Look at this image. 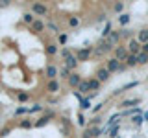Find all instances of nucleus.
Returning <instances> with one entry per match:
<instances>
[{
	"label": "nucleus",
	"instance_id": "obj_1",
	"mask_svg": "<svg viewBox=\"0 0 148 138\" xmlns=\"http://www.w3.org/2000/svg\"><path fill=\"white\" fill-rule=\"evenodd\" d=\"M106 68H108V72H109V74H113V72H120V68H122V63H120L119 59H115V57H109L108 61H106Z\"/></svg>",
	"mask_w": 148,
	"mask_h": 138
},
{
	"label": "nucleus",
	"instance_id": "obj_2",
	"mask_svg": "<svg viewBox=\"0 0 148 138\" xmlns=\"http://www.w3.org/2000/svg\"><path fill=\"white\" fill-rule=\"evenodd\" d=\"M126 48H128V53H132V55H137V53H141L143 46L139 44V41H137V39H133V37H132V39L128 41Z\"/></svg>",
	"mask_w": 148,
	"mask_h": 138
},
{
	"label": "nucleus",
	"instance_id": "obj_3",
	"mask_svg": "<svg viewBox=\"0 0 148 138\" xmlns=\"http://www.w3.org/2000/svg\"><path fill=\"white\" fill-rule=\"evenodd\" d=\"M32 13H34V15H39V17H45V15H48V7L41 2H34L32 4Z\"/></svg>",
	"mask_w": 148,
	"mask_h": 138
},
{
	"label": "nucleus",
	"instance_id": "obj_4",
	"mask_svg": "<svg viewBox=\"0 0 148 138\" xmlns=\"http://www.w3.org/2000/svg\"><path fill=\"white\" fill-rule=\"evenodd\" d=\"M91 53H92V48H91V46L80 48V50L76 52V59H78V63H80V61H87V59L91 57Z\"/></svg>",
	"mask_w": 148,
	"mask_h": 138
},
{
	"label": "nucleus",
	"instance_id": "obj_5",
	"mask_svg": "<svg viewBox=\"0 0 148 138\" xmlns=\"http://www.w3.org/2000/svg\"><path fill=\"white\" fill-rule=\"evenodd\" d=\"M115 59H119L120 63L124 61V59L128 57V48L126 46H117V48H115V55H113Z\"/></svg>",
	"mask_w": 148,
	"mask_h": 138
},
{
	"label": "nucleus",
	"instance_id": "obj_6",
	"mask_svg": "<svg viewBox=\"0 0 148 138\" xmlns=\"http://www.w3.org/2000/svg\"><path fill=\"white\" fill-rule=\"evenodd\" d=\"M67 81H69V87H72V89H78V85L82 83V76H80L78 72H72L71 76H69Z\"/></svg>",
	"mask_w": 148,
	"mask_h": 138
},
{
	"label": "nucleus",
	"instance_id": "obj_7",
	"mask_svg": "<svg viewBox=\"0 0 148 138\" xmlns=\"http://www.w3.org/2000/svg\"><path fill=\"white\" fill-rule=\"evenodd\" d=\"M109 77H111V74L108 72V68H106V66H102V68H98V70H96V79H98L100 83L108 81Z\"/></svg>",
	"mask_w": 148,
	"mask_h": 138
},
{
	"label": "nucleus",
	"instance_id": "obj_8",
	"mask_svg": "<svg viewBox=\"0 0 148 138\" xmlns=\"http://www.w3.org/2000/svg\"><path fill=\"white\" fill-rule=\"evenodd\" d=\"M45 74H46V77L52 81V79H56V77L59 76V70L56 68V64H48V66H46V70H45Z\"/></svg>",
	"mask_w": 148,
	"mask_h": 138
},
{
	"label": "nucleus",
	"instance_id": "obj_9",
	"mask_svg": "<svg viewBox=\"0 0 148 138\" xmlns=\"http://www.w3.org/2000/svg\"><path fill=\"white\" fill-rule=\"evenodd\" d=\"M65 61V66L69 68V70H76V66H78V59H76V55H69L67 59H63Z\"/></svg>",
	"mask_w": 148,
	"mask_h": 138
},
{
	"label": "nucleus",
	"instance_id": "obj_10",
	"mask_svg": "<svg viewBox=\"0 0 148 138\" xmlns=\"http://www.w3.org/2000/svg\"><path fill=\"white\" fill-rule=\"evenodd\" d=\"M135 39L139 41V44H146L148 43V30H146V28H145V30H139L137 31V37H135Z\"/></svg>",
	"mask_w": 148,
	"mask_h": 138
},
{
	"label": "nucleus",
	"instance_id": "obj_11",
	"mask_svg": "<svg viewBox=\"0 0 148 138\" xmlns=\"http://www.w3.org/2000/svg\"><path fill=\"white\" fill-rule=\"evenodd\" d=\"M124 66H126V68H133V66H137V57H135V55H132V53H128V57L126 59H124Z\"/></svg>",
	"mask_w": 148,
	"mask_h": 138
},
{
	"label": "nucleus",
	"instance_id": "obj_12",
	"mask_svg": "<svg viewBox=\"0 0 148 138\" xmlns=\"http://www.w3.org/2000/svg\"><path fill=\"white\" fill-rule=\"evenodd\" d=\"M46 90H48L50 94H56V92L59 90V81H58V79L48 81V85H46Z\"/></svg>",
	"mask_w": 148,
	"mask_h": 138
},
{
	"label": "nucleus",
	"instance_id": "obj_13",
	"mask_svg": "<svg viewBox=\"0 0 148 138\" xmlns=\"http://www.w3.org/2000/svg\"><path fill=\"white\" fill-rule=\"evenodd\" d=\"M78 92H80V94H87V92H91V89H89V79H82V83L78 85Z\"/></svg>",
	"mask_w": 148,
	"mask_h": 138
},
{
	"label": "nucleus",
	"instance_id": "obj_14",
	"mask_svg": "<svg viewBox=\"0 0 148 138\" xmlns=\"http://www.w3.org/2000/svg\"><path fill=\"white\" fill-rule=\"evenodd\" d=\"M32 30H34L35 33L43 31V30H45V22H43V20H39V18H35V20H34V24H32Z\"/></svg>",
	"mask_w": 148,
	"mask_h": 138
},
{
	"label": "nucleus",
	"instance_id": "obj_15",
	"mask_svg": "<svg viewBox=\"0 0 148 138\" xmlns=\"http://www.w3.org/2000/svg\"><path fill=\"white\" fill-rule=\"evenodd\" d=\"M139 103H141V99H139V98H130V99H124L122 101V107L128 109V107H133V105H139Z\"/></svg>",
	"mask_w": 148,
	"mask_h": 138
},
{
	"label": "nucleus",
	"instance_id": "obj_16",
	"mask_svg": "<svg viewBox=\"0 0 148 138\" xmlns=\"http://www.w3.org/2000/svg\"><path fill=\"white\" fill-rule=\"evenodd\" d=\"M87 133H89V136H91V138H92V136L98 138L102 133H104V129H102V127H89V129H87Z\"/></svg>",
	"mask_w": 148,
	"mask_h": 138
},
{
	"label": "nucleus",
	"instance_id": "obj_17",
	"mask_svg": "<svg viewBox=\"0 0 148 138\" xmlns=\"http://www.w3.org/2000/svg\"><path fill=\"white\" fill-rule=\"evenodd\" d=\"M130 20H132L130 13H120V15H119V22H120V26H126V24H130Z\"/></svg>",
	"mask_w": 148,
	"mask_h": 138
},
{
	"label": "nucleus",
	"instance_id": "obj_18",
	"mask_svg": "<svg viewBox=\"0 0 148 138\" xmlns=\"http://www.w3.org/2000/svg\"><path fill=\"white\" fill-rule=\"evenodd\" d=\"M100 85H102V83L96 79V77H95V79H89V89H91L92 92H98V90H100Z\"/></svg>",
	"mask_w": 148,
	"mask_h": 138
},
{
	"label": "nucleus",
	"instance_id": "obj_19",
	"mask_svg": "<svg viewBox=\"0 0 148 138\" xmlns=\"http://www.w3.org/2000/svg\"><path fill=\"white\" fill-rule=\"evenodd\" d=\"M108 41H109L111 44H117L119 41H120V33H119V31H111L109 37H108Z\"/></svg>",
	"mask_w": 148,
	"mask_h": 138
},
{
	"label": "nucleus",
	"instance_id": "obj_20",
	"mask_svg": "<svg viewBox=\"0 0 148 138\" xmlns=\"http://www.w3.org/2000/svg\"><path fill=\"white\" fill-rule=\"evenodd\" d=\"M137 85H139V81H132V83H128V85H122L119 90H115V94H120V92H124L128 89H133V87H137Z\"/></svg>",
	"mask_w": 148,
	"mask_h": 138
},
{
	"label": "nucleus",
	"instance_id": "obj_21",
	"mask_svg": "<svg viewBox=\"0 0 148 138\" xmlns=\"http://www.w3.org/2000/svg\"><path fill=\"white\" fill-rule=\"evenodd\" d=\"M119 129H120V123H117V125H113V127H109L108 129V135L111 138H117L119 136Z\"/></svg>",
	"mask_w": 148,
	"mask_h": 138
},
{
	"label": "nucleus",
	"instance_id": "obj_22",
	"mask_svg": "<svg viewBox=\"0 0 148 138\" xmlns=\"http://www.w3.org/2000/svg\"><path fill=\"white\" fill-rule=\"evenodd\" d=\"M50 116H52V114H46V116H43L41 120H37L34 125H35V127H43V125H46V123L50 122Z\"/></svg>",
	"mask_w": 148,
	"mask_h": 138
},
{
	"label": "nucleus",
	"instance_id": "obj_23",
	"mask_svg": "<svg viewBox=\"0 0 148 138\" xmlns=\"http://www.w3.org/2000/svg\"><path fill=\"white\" fill-rule=\"evenodd\" d=\"M135 57H137V64H146L148 63V53H145V52L137 53Z\"/></svg>",
	"mask_w": 148,
	"mask_h": 138
},
{
	"label": "nucleus",
	"instance_id": "obj_24",
	"mask_svg": "<svg viewBox=\"0 0 148 138\" xmlns=\"http://www.w3.org/2000/svg\"><path fill=\"white\" fill-rule=\"evenodd\" d=\"M137 114H143V112H141V109H130V110H124V112H122V116L132 118V116H137Z\"/></svg>",
	"mask_w": 148,
	"mask_h": 138
},
{
	"label": "nucleus",
	"instance_id": "obj_25",
	"mask_svg": "<svg viewBox=\"0 0 148 138\" xmlns=\"http://www.w3.org/2000/svg\"><path fill=\"white\" fill-rule=\"evenodd\" d=\"M111 33V22H106V28H104V31H102V39H108Z\"/></svg>",
	"mask_w": 148,
	"mask_h": 138
},
{
	"label": "nucleus",
	"instance_id": "obj_26",
	"mask_svg": "<svg viewBox=\"0 0 148 138\" xmlns=\"http://www.w3.org/2000/svg\"><path fill=\"white\" fill-rule=\"evenodd\" d=\"M69 26H71V28H78V26H80V18H78V17H69Z\"/></svg>",
	"mask_w": 148,
	"mask_h": 138
},
{
	"label": "nucleus",
	"instance_id": "obj_27",
	"mask_svg": "<svg viewBox=\"0 0 148 138\" xmlns=\"http://www.w3.org/2000/svg\"><path fill=\"white\" fill-rule=\"evenodd\" d=\"M22 18H24V22L26 24H34V13H24V15H22Z\"/></svg>",
	"mask_w": 148,
	"mask_h": 138
},
{
	"label": "nucleus",
	"instance_id": "obj_28",
	"mask_svg": "<svg viewBox=\"0 0 148 138\" xmlns=\"http://www.w3.org/2000/svg\"><path fill=\"white\" fill-rule=\"evenodd\" d=\"M119 33H120V39H122V37H128V41L132 39V30H126V28H122V30H119Z\"/></svg>",
	"mask_w": 148,
	"mask_h": 138
},
{
	"label": "nucleus",
	"instance_id": "obj_29",
	"mask_svg": "<svg viewBox=\"0 0 148 138\" xmlns=\"http://www.w3.org/2000/svg\"><path fill=\"white\" fill-rule=\"evenodd\" d=\"M46 53L56 55V53H58V46H56V44H46Z\"/></svg>",
	"mask_w": 148,
	"mask_h": 138
},
{
	"label": "nucleus",
	"instance_id": "obj_30",
	"mask_svg": "<svg viewBox=\"0 0 148 138\" xmlns=\"http://www.w3.org/2000/svg\"><path fill=\"white\" fill-rule=\"evenodd\" d=\"M80 109H82V110H87V109H91V99L83 98V101L80 103Z\"/></svg>",
	"mask_w": 148,
	"mask_h": 138
},
{
	"label": "nucleus",
	"instance_id": "obj_31",
	"mask_svg": "<svg viewBox=\"0 0 148 138\" xmlns=\"http://www.w3.org/2000/svg\"><path fill=\"white\" fill-rule=\"evenodd\" d=\"M71 74H72V72L69 70L67 66H63L61 70H59V76H61V77H65V79H69V76H71Z\"/></svg>",
	"mask_w": 148,
	"mask_h": 138
},
{
	"label": "nucleus",
	"instance_id": "obj_32",
	"mask_svg": "<svg viewBox=\"0 0 148 138\" xmlns=\"http://www.w3.org/2000/svg\"><path fill=\"white\" fill-rule=\"evenodd\" d=\"M21 127L22 129H30V127H34V122H32V120H22V122H21Z\"/></svg>",
	"mask_w": 148,
	"mask_h": 138
},
{
	"label": "nucleus",
	"instance_id": "obj_33",
	"mask_svg": "<svg viewBox=\"0 0 148 138\" xmlns=\"http://www.w3.org/2000/svg\"><path fill=\"white\" fill-rule=\"evenodd\" d=\"M132 122L135 123V125H141L145 120H143V114H137V116H132Z\"/></svg>",
	"mask_w": 148,
	"mask_h": 138
},
{
	"label": "nucleus",
	"instance_id": "obj_34",
	"mask_svg": "<svg viewBox=\"0 0 148 138\" xmlns=\"http://www.w3.org/2000/svg\"><path fill=\"white\" fill-rule=\"evenodd\" d=\"M124 9V2H117V4H113V11L115 13H120Z\"/></svg>",
	"mask_w": 148,
	"mask_h": 138
},
{
	"label": "nucleus",
	"instance_id": "obj_35",
	"mask_svg": "<svg viewBox=\"0 0 148 138\" xmlns=\"http://www.w3.org/2000/svg\"><path fill=\"white\" fill-rule=\"evenodd\" d=\"M26 112H30V109H28V107H18L15 110V116H21V114H26Z\"/></svg>",
	"mask_w": 148,
	"mask_h": 138
},
{
	"label": "nucleus",
	"instance_id": "obj_36",
	"mask_svg": "<svg viewBox=\"0 0 148 138\" xmlns=\"http://www.w3.org/2000/svg\"><path fill=\"white\" fill-rule=\"evenodd\" d=\"M48 30H52L54 33H59V26L54 24V22H48Z\"/></svg>",
	"mask_w": 148,
	"mask_h": 138
},
{
	"label": "nucleus",
	"instance_id": "obj_37",
	"mask_svg": "<svg viewBox=\"0 0 148 138\" xmlns=\"http://www.w3.org/2000/svg\"><path fill=\"white\" fill-rule=\"evenodd\" d=\"M17 98H18V101H28V98H30V96H28L26 92H18Z\"/></svg>",
	"mask_w": 148,
	"mask_h": 138
},
{
	"label": "nucleus",
	"instance_id": "obj_38",
	"mask_svg": "<svg viewBox=\"0 0 148 138\" xmlns=\"http://www.w3.org/2000/svg\"><path fill=\"white\" fill-rule=\"evenodd\" d=\"M58 41H59V44H67V33H61L58 37Z\"/></svg>",
	"mask_w": 148,
	"mask_h": 138
},
{
	"label": "nucleus",
	"instance_id": "obj_39",
	"mask_svg": "<svg viewBox=\"0 0 148 138\" xmlns=\"http://www.w3.org/2000/svg\"><path fill=\"white\" fill-rule=\"evenodd\" d=\"M61 55H63V59H67L69 55H72V52H71L69 48H63V50H61Z\"/></svg>",
	"mask_w": 148,
	"mask_h": 138
},
{
	"label": "nucleus",
	"instance_id": "obj_40",
	"mask_svg": "<svg viewBox=\"0 0 148 138\" xmlns=\"http://www.w3.org/2000/svg\"><path fill=\"white\" fill-rule=\"evenodd\" d=\"M78 123H80V125H85V116H83L82 112L78 114Z\"/></svg>",
	"mask_w": 148,
	"mask_h": 138
},
{
	"label": "nucleus",
	"instance_id": "obj_41",
	"mask_svg": "<svg viewBox=\"0 0 148 138\" xmlns=\"http://www.w3.org/2000/svg\"><path fill=\"white\" fill-rule=\"evenodd\" d=\"M37 110H43V107H41V105H34V107L30 109V112H37Z\"/></svg>",
	"mask_w": 148,
	"mask_h": 138
},
{
	"label": "nucleus",
	"instance_id": "obj_42",
	"mask_svg": "<svg viewBox=\"0 0 148 138\" xmlns=\"http://www.w3.org/2000/svg\"><path fill=\"white\" fill-rule=\"evenodd\" d=\"M141 52H145V53H148V43H146V44H143V50H141Z\"/></svg>",
	"mask_w": 148,
	"mask_h": 138
},
{
	"label": "nucleus",
	"instance_id": "obj_43",
	"mask_svg": "<svg viewBox=\"0 0 148 138\" xmlns=\"http://www.w3.org/2000/svg\"><path fill=\"white\" fill-rule=\"evenodd\" d=\"M100 109H102V103H98V107H95V109H92V112H98Z\"/></svg>",
	"mask_w": 148,
	"mask_h": 138
},
{
	"label": "nucleus",
	"instance_id": "obj_44",
	"mask_svg": "<svg viewBox=\"0 0 148 138\" xmlns=\"http://www.w3.org/2000/svg\"><path fill=\"white\" fill-rule=\"evenodd\" d=\"M143 120H145V122H148V110H146V112H143Z\"/></svg>",
	"mask_w": 148,
	"mask_h": 138
},
{
	"label": "nucleus",
	"instance_id": "obj_45",
	"mask_svg": "<svg viewBox=\"0 0 148 138\" xmlns=\"http://www.w3.org/2000/svg\"><path fill=\"white\" fill-rule=\"evenodd\" d=\"M9 2H6V0H0V7H4V6H8Z\"/></svg>",
	"mask_w": 148,
	"mask_h": 138
},
{
	"label": "nucleus",
	"instance_id": "obj_46",
	"mask_svg": "<svg viewBox=\"0 0 148 138\" xmlns=\"http://www.w3.org/2000/svg\"><path fill=\"white\" fill-rule=\"evenodd\" d=\"M82 138H91V136H89V133H87V129H85V133H83V136H82Z\"/></svg>",
	"mask_w": 148,
	"mask_h": 138
}]
</instances>
